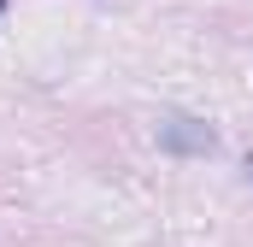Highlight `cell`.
I'll use <instances>...</instances> for the list:
<instances>
[{
	"label": "cell",
	"instance_id": "obj_1",
	"mask_svg": "<svg viewBox=\"0 0 253 247\" xmlns=\"http://www.w3.org/2000/svg\"><path fill=\"white\" fill-rule=\"evenodd\" d=\"M159 147L165 153H177V159H212L218 153V129L212 124H200V118H189V112H171V118H159Z\"/></svg>",
	"mask_w": 253,
	"mask_h": 247
}]
</instances>
